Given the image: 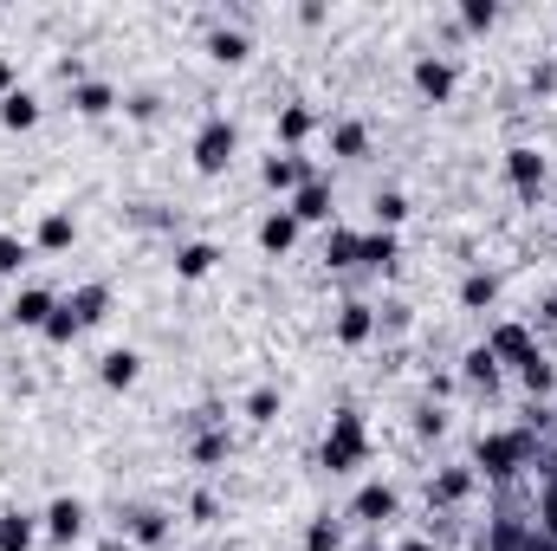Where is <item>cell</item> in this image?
Here are the masks:
<instances>
[{"instance_id":"6da1fadb","label":"cell","mask_w":557,"mask_h":551,"mask_svg":"<svg viewBox=\"0 0 557 551\" xmlns=\"http://www.w3.org/2000/svg\"><path fill=\"white\" fill-rule=\"evenodd\" d=\"M318 467H324V474H357V467H370V421H363V409L331 415V428H324V441H318Z\"/></svg>"},{"instance_id":"f1b7e54d","label":"cell","mask_w":557,"mask_h":551,"mask_svg":"<svg viewBox=\"0 0 557 551\" xmlns=\"http://www.w3.org/2000/svg\"><path fill=\"white\" fill-rule=\"evenodd\" d=\"M162 539H169V513H156V506L131 513V546H162Z\"/></svg>"},{"instance_id":"5bb4252c","label":"cell","mask_w":557,"mask_h":551,"mask_svg":"<svg viewBox=\"0 0 557 551\" xmlns=\"http://www.w3.org/2000/svg\"><path fill=\"white\" fill-rule=\"evenodd\" d=\"M376 325H383V318H376V305H363V298L337 305V344H350V351H357V344H370V338H376Z\"/></svg>"},{"instance_id":"b9f144b4","label":"cell","mask_w":557,"mask_h":551,"mask_svg":"<svg viewBox=\"0 0 557 551\" xmlns=\"http://www.w3.org/2000/svg\"><path fill=\"white\" fill-rule=\"evenodd\" d=\"M512 551H557V546H552V539H539V532H532V539H519Z\"/></svg>"},{"instance_id":"e0dca14e","label":"cell","mask_w":557,"mask_h":551,"mask_svg":"<svg viewBox=\"0 0 557 551\" xmlns=\"http://www.w3.org/2000/svg\"><path fill=\"white\" fill-rule=\"evenodd\" d=\"M214 267H221V247H214V241H182V247H175V279L195 285V279H208Z\"/></svg>"},{"instance_id":"2e32d148","label":"cell","mask_w":557,"mask_h":551,"mask_svg":"<svg viewBox=\"0 0 557 551\" xmlns=\"http://www.w3.org/2000/svg\"><path fill=\"white\" fill-rule=\"evenodd\" d=\"M298 234H305V228H298V221H292V208L278 201L273 215L260 221V254H273V260H285V254L298 247Z\"/></svg>"},{"instance_id":"836d02e7","label":"cell","mask_w":557,"mask_h":551,"mask_svg":"<svg viewBox=\"0 0 557 551\" xmlns=\"http://www.w3.org/2000/svg\"><path fill=\"white\" fill-rule=\"evenodd\" d=\"M78 331H85V325H78V318H72V311H65V298H59V311H52V318H46V331H39V338H46V344H72V338H78Z\"/></svg>"},{"instance_id":"277c9868","label":"cell","mask_w":557,"mask_h":551,"mask_svg":"<svg viewBox=\"0 0 557 551\" xmlns=\"http://www.w3.org/2000/svg\"><path fill=\"white\" fill-rule=\"evenodd\" d=\"M409 78H416V91L428 98V105H447V98H454V85H460V72H454V59H447V52H416Z\"/></svg>"},{"instance_id":"4dcf8cb0","label":"cell","mask_w":557,"mask_h":551,"mask_svg":"<svg viewBox=\"0 0 557 551\" xmlns=\"http://www.w3.org/2000/svg\"><path fill=\"white\" fill-rule=\"evenodd\" d=\"M305 551H344V526H337L331 513H318V519L305 526Z\"/></svg>"},{"instance_id":"60d3db41","label":"cell","mask_w":557,"mask_h":551,"mask_svg":"<svg viewBox=\"0 0 557 551\" xmlns=\"http://www.w3.org/2000/svg\"><path fill=\"white\" fill-rule=\"evenodd\" d=\"M7 91H20V72H13V59L0 52V98H7Z\"/></svg>"},{"instance_id":"8992f818","label":"cell","mask_w":557,"mask_h":551,"mask_svg":"<svg viewBox=\"0 0 557 551\" xmlns=\"http://www.w3.org/2000/svg\"><path fill=\"white\" fill-rule=\"evenodd\" d=\"M260 182H267L273 195H285V201H292V195H298V188L311 182V162H305L298 149H273V156L260 162Z\"/></svg>"},{"instance_id":"d6a6232c","label":"cell","mask_w":557,"mask_h":551,"mask_svg":"<svg viewBox=\"0 0 557 551\" xmlns=\"http://www.w3.org/2000/svg\"><path fill=\"white\" fill-rule=\"evenodd\" d=\"M460 26H467V33H493V26H499V7H493V0H467V7H460Z\"/></svg>"},{"instance_id":"f35d334b","label":"cell","mask_w":557,"mask_h":551,"mask_svg":"<svg viewBox=\"0 0 557 551\" xmlns=\"http://www.w3.org/2000/svg\"><path fill=\"white\" fill-rule=\"evenodd\" d=\"M519 377H525V390H552V357H532Z\"/></svg>"},{"instance_id":"ffe728a7","label":"cell","mask_w":557,"mask_h":551,"mask_svg":"<svg viewBox=\"0 0 557 551\" xmlns=\"http://www.w3.org/2000/svg\"><path fill=\"white\" fill-rule=\"evenodd\" d=\"M324 137H331V156H337V162H357V156H370V124H363V118H337Z\"/></svg>"},{"instance_id":"7c38bea8","label":"cell","mask_w":557,"mask_h":551,"mask_svg":"<svg viewBox=\"0 0 557 551\" xmlns=\"http://www.w3.org/2000/svg\"><path fill=\"white\" fill-rule=\"evenodd\" d=\"M65 311H72L85 331H91V325H104V318H111V285H104V279H91V285H72V292H65Z\"/></svg>"},{"instance_id":"cb8c5ba5","label":"cell","mask_w":557,"mask_h":551,"mask_svg":"<svg viewBox=\"0 0 557 551\" xmlns=\"http://www.w3.org/2000/svg\"><path fill=\"white\" fill-rule=\"evenodd\" d=\"M467 493H473V467H447V474L428 480V500H434V506H454V500H467Z\"/></svg>"},{"instance_id":"74e56055","label":"cell","mask_w":557,"mask_h":551,"mask_svg":"<svg viewBox=\"0 0 557 551\" xmlns=\"http://www.w3.org/2000/svg\"><path fill=\"white\" fill-rule=\"evenodd\" d=\"M195 461H201V467L227 461V434H201V441H195Z\"/></svg>"},{"instance_id":"7bdbcfd3","label":"cell","mask_w":557,"mask_h":551,"mask_svg":"<svg viewBox=\"0 0 557 551\" xmlns=\"http://www.w3.org/2000/svg\"><path fill=\"white\" fill-rule=\"evenodd\" d=\"M396 551H434V539H403Z\"/></svg>"},{"instance_id":"4fadbf2b","label":"cell","mask_w":557,"mask_h":551,"mask_svg":"<svg viewBox=\"0 0 557 551\" xmlns=\"http://www.w3.org/2000/svg\"><path fill=\"white\" fill-rule=\"evenodd\" d=\"M52 311H59V298H52L46 285H20V292H13V311H7V318H13L20 331H46V318H52Z\"/></svg>"},{"instance_id":"1f68e13d","label":"cell","mask_w":557,"mask_h":551,"mask_svg":"<svg viewBox=\"0 0 557 551\" xmlns=\"http://www.w3.org/2000/svg\"><path fill=\"white\" fill-rule=\"evenodd\" d=\"M467 383H480V390H493V383H499V364H493V351H486V344H473V351H467Z\"/></svg>"},{"instance_id":"d590c367","label":"cell","mask_w":557,"mask_h":551,"mask_svg":"<svg viewBox=\"0 0 557 551\" xmlns=\"http://www.w3.org/2000/svg\"><path fill=\"white\" fill-rule=\"evenodd\" d=\"M188 519H195V526H214V519H221V500H214L208 487H201V493H188Z\"/></svg>"},{"instance_id":"7a4b0ae2","label":"cell","mask_w":557,"mask_h":551,"mask_svg":"<svg viewBox=\"0 0 557 551\" xmlns=\"http://www.w3.org/2000/svg\"><path fill=\"white\" fill-rule=\"evenodd\" d=\"M525 454H532L525 428H486V434L473 441V474H480V480H512V474L525 467Z\"/></svg>"},{"instance_id":"484cf974","label":"cell","mask_w":557,"mask_h":551,"mask_svg":"<svg viewBox=\"0 0 557 551\" xmlns=\"http://www.w3.org/2000/svg\"><path fill=\"white\" fill-rule=\"evenodd\" d=\"M370 215H376V228L396 234V228L409 221V195H403V188H376V195H370Z\"/></svg>"},{"instance_id":"ba28073f","label":"cell","mask_w":557,"mask_h":551,"mask_svg":"<svg viewBox=\"0 0 557 551\" xmlns=\"http://www.w3.org/2000/svg\"><path fill=\"white\" fill-rule=\"evenodd\" d=\"M486 351H493V364H512V370H525L532 357H545L525 325H493V331H486Z\"/></svg>"},{"instance_id":"e575fe53","label":"cell","mask_w":557,"mask_h":551,"mask_svg":"<svg viewBox=\"0 0 557 551\" xmlns=\"http://www.w3.org/2000/svg\"><path fill=\"white\" fill-rule=\"evenodd\" d=\"M278 409H285V403H278V390H253V396H247V421H260V428L278 421Z\"/></svg>"},{"instance_id":"83f0119b","label":"cell","mask_w":557,"mask_h":551,"mask_svg":"<svg viewBox=\"0 0 557 551\" xmlns=\"http://www.w3.org/2000/svg\"><path fill=\"white\" fill-rule=\"evenodd\" d=\"M311 124H318V118H311L305 105H285V111H278V149H298V143L311 137Z\"/></svg>"},{"instance_id":"8fae6325","label":"cell","mask_w":557,"mask_h":551,"mask_svg":"<svg viewBox=\"0 0 557 551\" xmlns=\"http://www.w3.org/2000/svg\"><path fill=\"white\" fill-rule=\"evenodd\" d=\"M98 383H104V390H137V383H143V351L111 344V351L98 357Z\"/></svg>"},{"instance_id":"3957f363","label":"cell","mask_w":557,"mask_h":551,"mask_svg":"<svg viewBox=\"0 0 557 551\" xmlns=\"http://www.w3.org/2000/svg\"><path fill=\"white\" fill-rule=\"evenodd\" d=\"M234 156H240V131H234V118H201V131H195V143H188V162H195L201 175H227Z\"/></svg>"},{"instance_id":"ee69618b","label":"cell","mask_w":557,"mask_h":551,"mask_svg":"<svg viewBox=\"0 0 557 551\" xmlns=\"http://www.w3.org/2000/svg\"><path fill=\"white\" fill-rule=\"evenodd\" d=\"M104 551H137V546H131V539H117V546H104Z\"/></svg>"},{"instance_id":"603a6c76","label":"cell","mask_w":557,"mask_h":551,"mask_svg":"<svg viewBox=\"0 0 557 551\" xmlns=\"http://www.w3.org/2000/svg\"><path fill=\"white\" fill-rule=\"evenodd\" d=\"M403 260V241L389 234V228H376V234H363V260L357 267H370V273H389Z\"/></svg>"},{"instance_id":"8d00e7d4","label":"cell","mask_w":557,"mask_h":551,"mask_svg":"<svg viewBox=\"0 0 557 551\" xmlns=\"http://www.w3.org/2000/svg\"><path fill=\"white\" fill-rule=\"evenodd\" d=\"M539 539H552L557 546V480L545 487V500H539Z\"/></svg>"},{"instance_id":"44dd1931","label":"cell","mask_w":557,"mask_h":551,"mask_svg":"<svg viewBox=\"0 0 557 551\" xmlns=\"http://www.w3.org/2000/svg\"><path fill=\"white\" fill-rule=\"evenodd\" d=\"M39 118H46V111H39V91L20 85V91L0 98V124H7V131H39Z\"/></svg>"},{"instance_id":"d6986e66","label":"cell","mask_w":557,"mask_h":551,"mask_svg":"<svg viewBox=\"0 0 557 551\" xmlns=\"http://www.w3.org/2000/svg\"><path fill=\"white\" fill-rule=\"evenodd\" d=\"M357 260H363V234L331 221V234H324V267H331V273H350Z\"/></svg>"},{"instance_id":"7402d4cb","label":"cell","mask_w":557,"mask_h":551,"mask_svg":"<svg viewBox=\"0 0 557 551\" xmlns=\"http://www.w3.org/2000/svg\"><path fill=\"white\" fill-rule=\"evenodd\" d=\"M247 52H253V39H247L240 26H214V33H208V59H214V65H247Z\"/></svg>"},{"instance_id":"52a82bcc","label":"cell","mask_w":557,"mask_h":551,"mask_svg":"<svg viewBox=\"0 0 557 551\" xmlns=\"http://www.w3.org/2000/svg\"><path fill=\"white\" fill-rule=\"evenodd\" d=\"M78 247V215L72 208H46L33 228V254H72Z\"/></svg>"},{"instance_id":"ab89813d","label":"cell","mask_w":557,"mask_h":551,"mask_svg":"<svg viewBox=\"0 0 557 551\" xmlns=\"http://www.w3.org/2000/svg\"><path fill=\"white\" fill-rule=\"evenodd\" d=\"M441 428H447V421H441V409H421L416 415V434H441Z\"/></svg>"},{"instance_id":"9a60e30c","label":"cell","mask_w":557,"mask_h":551,"mask_svg":"<svg viewBox=\"0 0 557 551\" xmlns=\"http://www.w3.org/2000/svg\"><path fill=\"white\" fill-rule=\"evenodd\" d=\"M39 526H46V539H59V546H72V539L85 532V500H72V493H59V500L46 506V519H39Z\"/></svg>"},{"instance_id":"ac0fdd59","label":"cell","mask_w":557,"mask_h":551,"mask_svg":"<svg viewBox=\"0 0 557 551\" xmlns=\"http://www.w3.org/2000/svg\"><path fill=\"white\" fill-rule=\"evenodd\" d=\"M72 111H78V118H111V111H117V85L78 78V85H72Z\"/></svg>"},{"instance_id":"30bf717a","label":"cell","mask_w":557,"mask_h":551,"mask_svg":"<svg viewBox=\"0 0 557 551\" xmlns=\"http://www.w3.org/2000/svg\"><path fill=\"white\" fill-rule=\"evenodd\" d=\"M285 208H292V221H298V228H331V215H337V208H331V182H324V175H311Z\"/></svg>"},{"instance_id":"f546056e","label":"cell","mask_w":557,"mask_h":551,"mask_svg":"<svg viewBox=\"0 0 557 551\" xmlns=\"http://www.w3.org/2000/svg\"><path fill=\"white\" fill-rule=\"evenodd\" d=\"M33 267V241H20V234H0V279H20Z\"/></svg>"},{"instance_id":"d4e9b609","label":"cell","mask_w":557,"mask_h":551,"mask_svg":"<svg viewBox=\"0 0 557 551\" xmlns=\"http://www.w3.org/2000/svg\"><path fill=\"white\" fill-rule=\"evenodd\" d=\"M33 539H39L33 513H0V551H33Z\"/></svg>"},{"instance_id":"5b68a950","label":"cell","mask_w":557,"mask_h":551,"mask_svg":"<svg viewBox=\"0 0 557 551\" xmlns=\"http://www.w3.org/2000/svg\"><path fill=\"white\" fill-rule=\"evenodd\" d=\"M545 175H552V162H545V149H532V143H512L506 149V182L532 201L539 188H545Z\"/></svg>"},{"instance_id":"9c48e42d","label":"cell","mask_w":557,"mask_h":551,"mask_svg":"<svg viewBox=\"0 0 557 551\" xmlns=\"http://www.w3.org/2000/svg\"><path fill=\"white\" fill-rule=\"evenodd\" d=\"M403 513V493L389 487V480H370V487H357V500H350V519H363V526H389Z\"/></svg>"},{"instance_id":"4316f807","label":"cell","mask_w":557,"mask_h":551,"mask_svg":"<svg viewBox=\"0 0 557 551\" xmlns=\"http://www.w3.org/2000/svg\"><path fill=\"white\" fill-rule=\"evenodd\" d=\"M460 305H467V311H493V305H499V279L493 273H467L460 279Z\"/></svg>"}]
</instances>
